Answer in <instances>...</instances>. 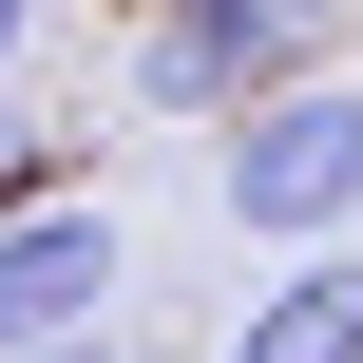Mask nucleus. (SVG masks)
Wrapping results in <instances>:
<instances>
[{"label":"nucleus","instance_id":"1","mask_svg":"<svg viewBox=\"0 0 363 363\" xmlns=\"http://www.w3.org/2000/svg\"><path fill=\"white\" fill-rule=\"evenodd\" d=\"M211 191H230L249 249H325V230L363 211V77H287V96H249V134L211 153Z\"/></svg>","mask_w":363,"mask_h":363},{"label":"nucleus","instance_id":"2","mask_svg":"<svg viewBox=\"0 0 363 363\" xmlns=\"http://www.w3.org/2000/svg\"><path fill=\"white\" fill-rule=\"evenodd\" d=\"M115 287H134V249H115V211H96V191H19V211H0V363L96 345V325H115Z\"/></svg>","mask_w":363,"mask_h":363},{"label":"nucleus","instance_id":"3","mask_svg":"<svg viewBox=\"0 0 363 363\" xmlns=\"http://www.w3.org/2000/svg\"><path fill=\"white\" fill-rule=\"evenodd\" d=\"M306 38H325V0H172L153 57H134V96L153 115H249V96L306 77Z\"/></svg>","mask_w":363,"mask_h":363},{"label":"nucleus","instance_id":"4","mask_svg":"<svg viewBox=\"0 0 363 363\" xmlns=\"http://www.w3.org/2000/svg\"><path fill=\"white\" fill-rule=\"evenodd\" d=\"M211 363H363V249H306L287 287H249V325Z\"/></svg>","mask_w":363,"mask_h":363},{"label":"nucleus","instance_id":"5","mask_svg":"<svg viewBox=\"0 0 363 363\" xmlns=\"http://www.w3.org/2000/svg\"><path fill=\"white\" fill-rule=\"evenodd\" d=\"M19 191H38V115L0 96V211H19Z\"/></svg>","mask_w":363,"mask_h":363},{"label":"nucleus","instance_id":"6","mask_svg":"<svg viewBox=\"0 0 363 363\" xmlns=\"http://www.w3.org/2000/svg\"><path fill=\"white\" fill-rule=\"evenodd\" d=\"M38 363H153V345H134V325H96V345H38Z\"/></svg>","mask_w":363,"mask_h":363},{"label":"nucleus","instance_id":"7","mask_svg":"<svg viewBox=\"0 0 363 363\" xmlns=\"http://www.w3.org/2000/svg\"><path fill=\"white\" fill-rule=\"evenodd\" d=\"M19 38H38V0H0V57H19Z\"/></svg>","mask_w":363,"mask_h":363}]
</instances>
